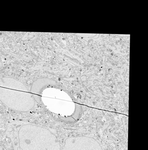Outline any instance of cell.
<instances>
[{
  "label": "cell",
  "mask_w": 148,
  "mask_h": 150,
  "mask_svg": "<svg viewBox=\"0 0 148 150\" xmlns=\"http://www.w3.org/2000/svg\"><path fill=\"white\" fill-rule=\"evenodd\" d=\"M57 85V83L53 80L46 78L39 79L33 83L31 92L35 96L34 98L38 103L41 102V93L44 88Z\"/></svg>",
  "instance_id": "6da1fadb"
}]
</instances>
